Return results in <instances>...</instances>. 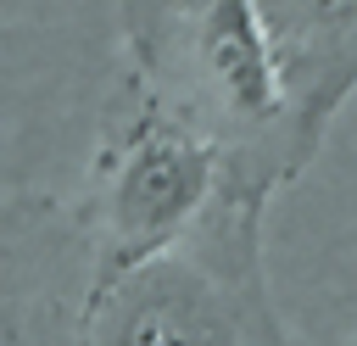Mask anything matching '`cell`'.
<instances>
[{
    "mask_svg": "<svg viewBox=\"0 0 357 346\" xmlns=\"http://www.w3.org/2000/svg\"><path fill=\"white\" fill-rule=\"evenodd\" d=\"M184 67L201 106L234 128H268L290 112V61L262 0H195L184 22Z\"/></svg>",
    "mask_w": 357,
    "mask_h": 346,
    "instance_id": "cell-3",
    "label": "cell"
},
{
    "mask_svg": "<svg viewBox=\"0 0 357 346\" xmlns=\"http://www.w3.org/2000/svg\"><path fill=\"white\" fill-rule=\"evenodd\" d=\"M284 61H290V84L301 78V56L335 50L357 33V0H262Z\"/></svg>",
    "mask_w": 357,
    "mask_h": 346,
    "instance_id": "cell-4",
    "label": "cell"
},
{
    "mask_svg": "<svg viewBox=\"0 0 357 346\" xmlns=\"http://www.w3.org/2000/svg\"><path fill=\"white\" fill-rule=\"evenodd\" d=\"M223 195V145L151 84H134L128 117L95 156V273L89 296L173 251Z\"/></svg>",
    "mask_w": 357,
    "mask_h": 346,
    "instance_id": "cell-1",
    "label": "cell"
},
{
    "mask_svg": "<svg viewBox=\"0 0 357 346\" xmlns=\"http://www.w3.org/2000/svg\"><path fill=\"white\" fill-rule=\"evenodd\" d=\"M262 324L257 251H212V218L173 251L84 296V346H251Z\"/></svg>",
    "mask_w": 357,
    "mask_h": 346,
    "instance_id": "cell-2",
    "label": "cell"
}]
</instances>
